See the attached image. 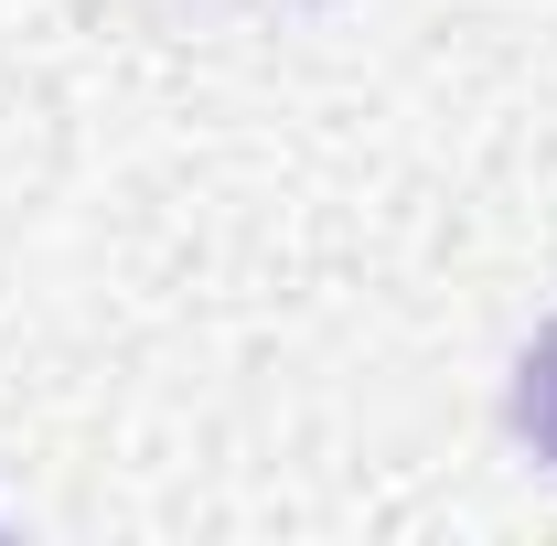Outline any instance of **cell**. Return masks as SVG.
Wrapping results in <instances>:
<instances>
[{"instance_id": "obj_1", "label": "cell", "mask_w": 557, "mask_h": 546, "mask_svg": "<svg viewBox=\"0 0 557 546\" xmlns=\"http://www.w3.org/2000/svg\"><path fill=\"white\" fill-rule=\"evenodd\" d=\"M515 429L536 439V461L557 472V322L525 343V364H515Z\"/></svg>"}]
</instances>
